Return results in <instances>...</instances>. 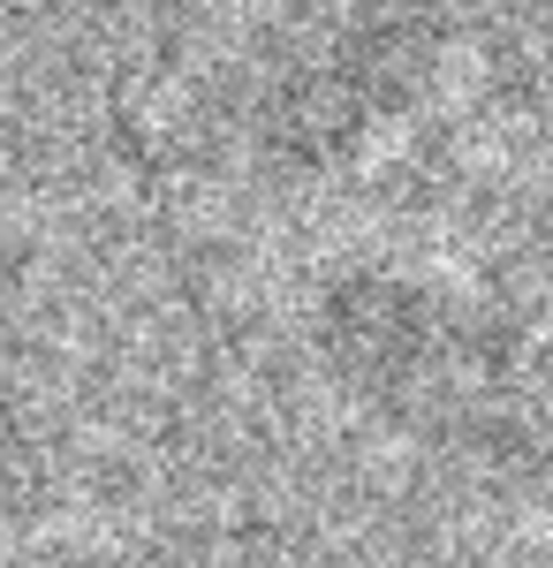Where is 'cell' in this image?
Instances as JSON below:
<instances>
[{"instance_id":"cell-1","label":"cell","mask_w":553,"mask_h":568,"mask_svg":"<svg viewBox=\"0 0 553 568\" xmlns=\"http://www.w3.org/2000/svg\"><path fill=\"white\" fill-rule=\"evenodd\" d=\"M326 387L410 447L501 463L531 439V342L501 304L410 265H341L311 296Z\"/></svg>"},{"instance_id":"cell-2","label":"cell","mask_w":553,"mask_h":568,"mask_svg":"<svg viewBox=\"0 0 553 568\" xmlns=\"http://www.w3.org/2000/svg\"><path fill=\"white\" fill-rule=\"evenodd\" d=\"M455 53L440 0H364L265 69L251 99V160L273 182H326L432 99Z\"/></svg>"},{"instance_id":"cell-3","label":"cell","mask_w":553,"mask_h":568,"mask_svg":"<svg viewBox=\"0 0 553 568\" xmlns=\"http://www.w3.org/2000/svg\"><path fill=\"white\" fill-rule=\"evenodd\" d=\"M509 61L523 69V77H531V91H539V99H553V31H531V39H515Z\"/></svg>"}]
</instances>
